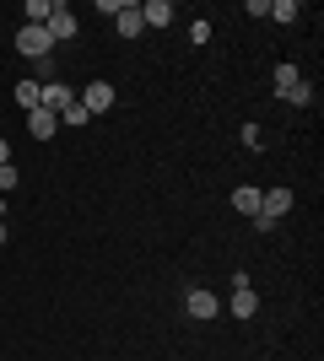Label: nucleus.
<instances>
[{"mask_svg": "<svg viewBox=\"0 0 324 361\" xmlns=\"http://www.w3.org/2000/svg\"><path fill=\"white\" fill-rule=\"evenodd\" d=\"M38 92H44V81H16L11 97H16V108H28V114H32V108H38Z\"/></svg>", "mask_w": 324, "mask_h": 361, "instance_id": "9b49d317", "label": "nucleus"}, {"mask_svg": "<svg viewBox=\"0 0 324 361\" xmlns=\"http://www.w3.org/2000/svg\"><path fill=\"white\" fill-rule=\"evenodd\" d=\"M184 313L189 318H222V297L205 291V286H195V291H184Z\"/></svg>", "mask_w": 324, "mask_h": 361, "instance_id": "f03ea898", "label": "nucleus"}, {"mask_svg": "<svg viewBox=\"0 0 324 361\" xmlns=\"http://www.w3.org/2000/svg\"><path fill=\"white\" fill-rule=\"evenodd\" d=\"M287 103H292V108H313V87H308V81H297V87L287 92Z\"/></svg>", "mask_w": 324, "mask_h": 361, "instance_id": "2eb2a0df", "label": "nucleus"}, {"mask_svg": "<svg viewBox=\"0 0 324 361\" xmlns=\"http://www.w3.org/2000/svg\"><path fill=\"white\" fill-rule=\"evenodd\" d=\"M173 6L168 0H146V6H140V22H146V27H173Z\"/></svg>", "mask_w": 324, "mask_h": 361, "instance_id": "423d86ee", "label": "nucleus"}, {"mask_svg": "<svg viewBox=\"0 0 324 361\" xmlns=\"http://www.w3.org/2000/svg\"><path fill=\"white\" fill-rule=\"evenodd\" d=\"M6 162H11V146H6V135H0V167H6Z\"/></svg>", "mask_w": 324, "mask_h": 361, "instance_id": "a211bd4d", "label": "nucleus"}, {"mask_svg": "<svg viewBox=\"0 0 324 361\" xmlns=\"http://www.w3.org/2000/svg\"><path fill=\"white\" fill-rule=\"evenodd\" d=\"M54 124H60V114H49V108H32V114H28L32 140H49V135H54Z\"/></svg>", "mask_w": 324, "mask_h": 361, "instance_id": "6e6552de", "label": "nucleus"}, {"mask_svg": "<svg viewBox=\"0 0 324 361\" xmlns=\"http://www.w3.org/2000/svg\"><path fill=\"white\" fill-rule=\"evenodd\" d=\"M297 16H303V6H297V0H276V6H270V22H281V27H287V22H297Z\"/></svg>", "mask_w": 324, "mask_h": 361, "instance_id": "ddd939ff", "label": "nucleus"}, {"mask_svg": "<svg viewBox=\"0 0 324 361\" xmlns=\"http://www.w3.org/2000/svg\"><path fill=\"white\" fill-rule=\"evenodd\" d=\"M49 11H54L49 0H28V27H44V22H49Z\"/></svg>", "mask_w": 324, "mask_h": 361, "instance_id": "4468645a", "label": "nucleus"}, {"mask_svg": "<svg viewBox=\"0 0 324 361\" xmlns=\"http://www.w3.org/2000/svg\"><path fill=\"white\" fill-rule=\"evenodd\" d=\"M44 27H49V38H54V44H65V38H76V11H71V6H54Z\"/></svg>", "mask_w": 324, "mask_h": 361, "instance_id": "39448f33", "label": "nucleus"}, {"mask_svg": "<svg viewBox=\"0 0 324 361\" xmlns=\"http://www.w3.org/2000/svg\"><path fill=\"white\" fill-rule=\"evenodd\" d=\"M6 238H11V226H6V221H0V243H6Z\"/></svg>", "mask_w": 324, "mask_h": 361, "instance_id": "6ab92c4d", "label": "nucleus"}, {"mask_svg": "<svg viewBox=\"0 0 324 361\" xmlns=\"http://www.w3.org/2000/svg\"><path fill=\"white\" fill-rule=\"evenodd\" d=\"M76 103H81V108H87V114H108V108L119 103V92H114V81H92V87L81 92Z\"/></svg>", "mask_w": 324, "mask_h": 361, "instance_id": "7ed1b4c3", "label": "nucleus"}, {"mask_svg": "<svg viewBox=\"0 0 324 361\" xmlns=\"http://www.w3.org/2000/svg\"><path fill=\"white\" fill-rule=\"evenodd\" d=\"M227 313H232V318H254V313H260V297H254V286H248V291H232Z\"/></svg>", "mask_w": 324, "mask_h": 361, "instance_id": "1a4fd4ad", "label": "nucleus"}, {"mask_svg": "<svg viewBox=\"0 0 324 361\" xmlns=\"http://www.w3.org/2000/svg\"><path fill=\"white\" fill-rule=\"evenodd\" d=\"M11 189H16V167H11V162H6V167H0V200L11 195Z\"/></svg>", "mask_w": 324, "mask_h": 361, "instance_id": "f3484780", "label": "nucleus"}, {"mask_svg": "<svg viewBox=\"0 0 324 361\" xmlns=\"http://www.w3.org/2000/svg\"><path fill=\"white\" fill-rule=\"evenodd\" d=\"M71 103H76V92L65 87L60 75H54V81H44V92H38V108H49V114H65Z\"/></svg>", "mask_w": 324, "mask_h": 361, "instance_id": "20e7f679", "label": "nucleus"}, {"mask_svg": "<svg viewBox=\"0 0 324 361\" xmlns=\"http://www.w3.org/2000/svg\"><path fill=\"white\" fill-rule=\"evenodd\" d=\"M16 54H28V60H49V54H54L49 27H16Z\"/></svg>", "mask_w": 324, "mask_h": 361, "instance_id": "f257e3e1", "label": "nucleus"}, {"mask_svg": "<svg viewBox=\"0 0 324 361\" xmlns=\"http://www.w3.org/2000/svg\"><path fill=\"white\" fill-rule=\"evenodd\" d=\"M140 27H146V22H140V6L130 0V6L119 11V38H140Z\"/></svg>", "mask_w": 324, "mask_h": 361, "instance_id": "f8f14e48", "label": "nucleus"}, {"mask_svg": "<svg viewBox=\"0 0 324 361\" xmlns=\"http://www.w3.org/2000/svg\"><path fill=\"white\" fill-rule=\"evenodd\" d=\"M87 119H92V114H87V108H81V103H71V108H65V114H60V124H71V130H81V124H87Z\"/></svg>", "mask_w": 324, "mask_h": 361, "instance_id": "dca6fc26", "label": "nucleus"}, {"mask_svg": "<svg viewBox=\"0 0 324 361\" xmlns=\"http://www.w3.org/2000/svg\"><path fill=\"white\" fill-rule=\"evenodd\" d=\"M297 81H303V71H297V65H276V75H270V87H276V97H287V92H292Z\"/></svg>", "mask_w": 324, "mask_h": 361, "instance_id": "9d476101", "label": "nucleus"}, {"mask_svg": "<svg viewBox=\"0 0 324 361\" xmlns=\"http://www.w3.org/2000/svg\"><path fill=\"white\" fill-rule=\"evenodd\" d=\"M232 211L254 221V216H260V189H254V183H244V189H232Z\"/></svg>", "mask_w": 324, "mask_h": 361, "instance_id": "0eeeda50", "label": "nucleus"}]
</instances>
